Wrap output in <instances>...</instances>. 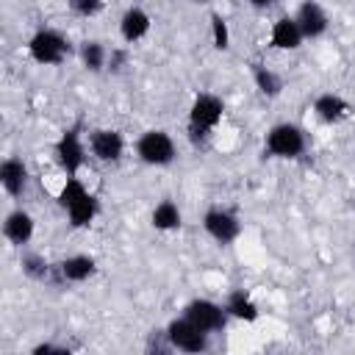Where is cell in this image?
Returning <instances> with one entry per match:
<instances>
[{"instance_id":"obj_3","label":"cell","mask_w":355,"mask_h":355,"mask_svg":"<svg viewBox=\"0 0 355 355\" xmlns=\"http://www.w3.org/2000/svg\"><path fill=\"white\" fill-rule=\"evenodd\" d=\"M28 55L42 67H58L72 55V44L64 33L53 28H39L28 39Z\"/></svg>"},{"instance_id":"obj_11","label":"cell","mask_w":355,"mask_h":355,"mask_svg":"<svg viewBox=\"0 0 355 355\" xmlns=\"http://www.w3.org/2000/svg\"><path fill=\"white\" fill-rule=\"evenodd\" d=\"M294 19H297V25H300V31H302L305 39H319V36H324V33H327V25H330L327 11H324L316 0H302L300 8H297V14H294Z\"/></svg>"},{"instance_id":"obj_27","label":"cell","mask_w":355,"mask_h":355,"mask_svg":"<svg viewBox=\"0 0 355 355\" xmlns=\"http://www.w3.org/2000/svg\"><path fill=\"white\" fill-rule=\"evenodd\" d=\"M250 3H252L255 8H269V6L275 3V0H250Z\"/></svg>"},{"instance_id":"obj_20","label":"cell","mask_w":355,"mask_h":355,"mask_svg":"<svg viewBox=\"0 0 355 355\" xmlns=\"http://www.w3.org/2000/svg\"><path fill=\"white\" fill-rule=\"evenodd\" d=\"M80 61H83V67L89 72H103L108 67V50H105V44L97 42V39H86L80 44Z\"/></svg>"},{"instance_id":"obj_9","label":"cell","mask_w":355,"mask_h":355,"mask_svg":"<svg viewBox=\"0 0 355 355\" xmlns=\"http://www.w3.org/2000/svg\"><path fill=\"white\" fill-rule=\"evenodd\" d=\"M202 227H205V233H208L216 244H222V247H225V244H233V241L241 236V219H239L233 211L219 208V205H214V208L205 211Z\"/></svg>"},{"instance_id":"obj_26","label":"cell","mask_w":355,"mask_h":355,"mask_svg":"<svg viewBox=\"0 0 355 355\" xmlns=\"http://www.w3.org/2000/svg\"><path fill=\"white\" fill-rule=\"evenodd\" d=\"M50 352H58V355H67L69 349L67 347H58V344H50V341H42L33 347V355H50Z\"/></svg>"},{"instance_id":"obj_15","label":"cell","mask_w":355,"mask_h":355,"mask_svg":"<svg viewBox=\"0 0 355 355\" xmlns=\"http://www.w3.org/2000/svg\"><path fill=\"white\" fill-rule=\"evenodd\" d=\"M349 103L341 97V94H336V92H322L316 100H313V114L324 122V125H338L341 119H347L349 116Z\"/></svg>"},{"instance_id":"obj_2","label":"cell","mask_w":355,"mask_h":355,"mask_svg":"<svg viewBox=\"0 0 355 355\" xmlns=\"http://www.w3.org/2000/svg\"><path fill=\"white\" fill-rule=\"evenodd\" d=\"M222 114H225L222 97H216L211 92H200L189 108V139L194 144H202L211 136V130L222 122Z\"/></svg>"},{"instance_id":"obj_18","label":"cell","mask_w":355,"mask_h":355,"mask_svg":"<svg viewBox=\"0 0 355 355\" xmlns=\"http://www.w3.org/2000/svg\"><path fill=\"white\" fill-rule=\"evenodd\" d=\"M225 311H227L230 319H239V322H255V319L261 316L255 300H252L250 291H244V288H236V291L227 294V300H225Z\"/></svg>"},{"instance_id":"obj_16","label":"cell","mask_w":355,"mask_h":355,"mask_svg":"<svg viewBox=\"0 0 355 355\" xmlns=\"http://www.w3.org/2000/svg\"><path fill=\"white\" fill-rule=\"evenodd\" d=\"M97 272V263L92 255H67L58 266H55V275L61 283H83L89 280L92 275Z\"/></svg>"},{"instance_id":"obj_21","label":"cell","mask_w":355,"mask_h":355,"mask_svg":"<svg viewBox=\"0 0 355 355\" xmlns=\"http://www.w3.org/2000/svg\"><path fill=\"white\" fill-rule=\"evenodd\" d=\"M252 80L263 97H277L283 92V78L263 64H252Z\"/></svg>"},{"instance_id":"obj_12","label":"cell","mask_w":355,"mask_h":355,"mask_svg":"<svg viewBox=\"0 0 355 355\" xmlns=\"http://www.w3.org/2000/svg\"><path fill=\"white\" fill-rule=\"evenodd\" d=\"M33 230H36V222H33V216H31L25 208H14V211H8L6 219H3V236H6L14 247L28 244V241L33 239Z\"/></svg>"},{"instance_id":"obj_28","label":"cell","mask_w":355,"mask_h":355,"mask_svg":"<svg viewBox=\"0 0 355 355\" xmlns=\"http://www.w3.org/2000/svg\"><path fill=\"white\" fill-rule=\"evenodd\" d=\"M194 3H211V0H194Z\"/></svg>"},{"instance_id":"obj_24","label":"cell","mask_w":355,"mask_h":355,"mask_svg":"<svg viewBox=\"0 0 355 355\" xmlns=\"http://www.w3.org/2000/svg\"><path fill=\"white\" fill-rule=\"evenodd\" d=\"M69 8L78 17H97L103 11V0H69Z\"/></svg>"},{"instance_id":"obj_19","label":"cell","mask_w":355,"mask_h":355,"mask_svg":"<svg viewBox=\"0 0 355 355\" xmlns=\"http://www.w3.org/2000/svg\"><path fill=\"white\" fill-rule=\"evenodd\" d=\"M150 225L155 227V230H161V233H172V230H178L180 225H183V214H180V208H178V202L175 200H161L155 208H153V214H150Z\"/></svg>"},{"instance_id":"obj_10","label":"cell","mask_w":355,"mask_h":355,"mask_svg":"<svg viewBox=\"0 0 355 355\" xmlns=\"http://www.w3.org/2000/svg\"><path fill=\"white\" fill-rule=\"evenodd\" d=\"M89 150H92V155L97 161L114 164L125 153V139H122V133L116 128H97V130L89 133Z\"/></svg>"},{"instance_id":"obj_1","label":"cell","mask_w":355,"mask_h":355,"mask_svg":"<svg viewBox=\"0 0 355 355\" xmlns=\"http://www.w3.org/2000/svg\"><path fill=\"white\" fill-rule=\"evenodd\" d=\"M58 205L67 211L72 227H89L100 211L97 197L83 186L78 175H67L61 191H58Z\"/></svg>"},{"instance_id":"obj_5","label":"cell","mask_w":355,"mask_h":355,"mask_svg":"<svg viewBox=\"0 0 355 355\" xmlns=\"http://www.w3.org/2000/svg\"><path fill=\"white\" fill-rule=\"evenodd\" d=\"M136 155L147 166H169L175 161V141L166 130H144L136 141Z\"/></svg>"},{"instance_id":"obj_25","label":"cell","mask_w":355,"mask_h":355,"mask_svg":"<svg viewBox=\"0 0 355 355\" xmlns=\"http://www.w3.org/2000/svg\"><path fill=\"white\" fill-rule=\"evenodd\" d=\"M125 61H128V53L125 50H111L108 53V69L111 72H119L125 67Z\"/></svg>"},{"instance_id":"obj_8","label":"cell","mask_w":355,"mask_h":355,"mask_svg":"<svg viewBox=\"0 0 355 355\" xmlns=\"http://www.w3.org/2000/svg\"><path fill=\"white\" fill-rule=\"evenodd\" d=\"M166 341L172 344V349H180V352H205L208 349V333H202L186 316H178L166 324Z\"/></svg>"},{"instance_id":"obj_4","label":"cell","mask_w":355,"mask_h":355,"mask_svg":"<svg viewBox=\"0 0 355 355\" xmlns=\"http://www.w3.org/2000/svg\"><path fill=\"white\" fill-rule=\"evenodd\" d=\"M308 147V139H305V130L300 125H291V122H280L275 128H269L266 139H263V150L272 155V158H286V161H294L305 153Z\"/></svg>"},{"instance_id":"obj_23","label":"cell","mask_w":355,"mask_h":355,"mask_svg":"<svg viewBox=\"0 0 355 355\" xmlns=\"http://www.w3.org/2000/svg\"><path fill=\"white\" fill-rule=\"evenodd\" d=\"M211 42L216 50H227L230 47V31L222 14H211Z\"/></svg>"},{"instance_id":"obj_13","label":"cell","mask_w":355,"mask_h":355,"mask_svg":"<svg viewBox=\"0 0 355 355\" xmlns=\"http://www.w3.org/2000/svg\"><path fill=\"white\" fill-rule=\"evenodd\" d=\"M150 28H153V19H150V14H147L141 6H130V8H125V14L119 17V33H122V39H125L128 44L141 42V39L150 33Z\"/></svg>"},{"instance_id":"obj_14","label":"cell","mask_w":355,"mask_h":355,"mask_svg":"<svg viewBox=\"0 0 355 355\" xmlns=\"http://www.w3.org/2000/svg\"><path fill=\"white\" fill-rule=\"evenodd\" d=\"M302 42H305V36H302V31H300V25H297L294 17L286 14V17H277L275 19L272 33H269V44L275 50H297Z\"/></svg>"},{"instance_id":"obj_7","label":"cell","mask_w":355,"mask_h":355,"mask_svg":"<svg viewBox=\"0 0 355 355\" xmlns=\"http://www.w3.org/2000/svg\"><path fill=\"white\" fill-rule=\"evenodd\" d=\"M53 155L58 161V166L67 172V175H78V169L83 166L86 161V147H83V139H80V128H67L58 141L53 144Z\"/></svg>"},{"instance_id":"obj_17","label":"cell","mask_w":355,"mask_h":355,"mask_svg":"<svg viewBox=\"0 0 355 355\" xmlns=\"http://www.w3.org/2000/svg\"><path fill=\"white\" fill-rule=\"evenodd\" d=\"M0 183L6 189L8 197H19L28 186V166L22 158L17 155H8L3 164H0Z\"/></svg>"},{"instance_id":"obj_6","label":"cell","mask_w":355,"mask_h":355,"mask_svg":"<svg viewBox=\"0 0 355 355\" xmlns=\"http://www.w3.org/2000/svg\"><path fill=\"white\" fill-rule=\"evenodd\" d=\"M183 316L191 319V322H194L202 333H208V336L222 333L225 324H227V319H230L227 311H225V305H219V302H214V300H208V297H197V300L186 302Z\"/></svg>"},{"instance_id":"obj_22","label":"cell","mask_w":355,"mask_h":355,"mask_svg":"<svg viewBox=\"0 0 355 355\" xmlns=\"http://www.w3.org/2000/svg\"><path fill=\"white\" fill-rule=\"evenodd\" d=\"M55 266H50L42 255H22V272L31 277V280H47L50 277V272H53Z\"/></svg>"}]
</instances>
